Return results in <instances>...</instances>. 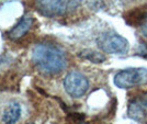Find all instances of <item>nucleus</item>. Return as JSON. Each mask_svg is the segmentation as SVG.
<instances>
[{"instance_id":"obj_1","label":"nucleus","mask_w":147,"mask_h":124,"mask_svg":"<svg viewBox=\"0 0 147 124\" xmlns=\"http://www.w3.org/2000/svg\"><path fill=\"white\" fill-rule=\"evenodd\" d=\"M32 61L42 73L47 75L59 74L67 66L65 53L55 45L47 43L34 46L32 51Z\"/></svg>"},{"instance_id":"obj_2","label":"nucleus","mask_w":147,"mask_h":124,"mask_svg":"<svg viewBox=\"0 0 147 124\" xmlns=\"http://www.w3.org/2000/svg\"><path fill=\"white\" fill-rule=\"evenodd\" d=\"M147 84V68H127L114 76V85L121 89L138 87Z\"/></svg>"},{"instance_id":"obj_3","label":"nucleus","mask_w":147,"mask_h":124,"mask_svg":"<svg viewBox=\"0 0 147 124\" xmlns=\"http://www.w3.org/2000/svg\"><path fill=\"white\" fill-rule=\"evenodd\" d=\"M80 0H36V8L46 17L66 14L79 5Z\"/></svg>"},{"instance_id":"obj_4","label":"nucleus","mask_w":147,"mask_h":124,"mask_svg":"<svg viewBox=\"0 0 147 124\" xmlns=\"http://www.w3.org/2000/svg\"><path fill=\"white\" fill-rule=\"evenodd\" d=\"M99 49L109 54H125L129 50V41L117 33L107 32L101 34L97 40Z\"/></svg>"},{"instance_id":"obj_5","label":"nucleus","mask_w":147,"mask_h":124,"mask_svg":"<svg viewBox=\"0 0 147 124\" xmlns=\"http://www.w3.org/2000/svg\"><path fill=\"white\" fill-rule=\"evenodd\" d=\"M64 88L70 97L80 98L87 92L89 82L82 74L78 71H71L64 79Z\"/></svg>"},{"instance_id":"obj_6","label":"nucleus","mask_w":147,"mask_h":124,"mask_svg":"<svg viewBox=\"0 0 147 124\" xmlns=\"http://www.w3.org/2000/svg\"><path fill=\"white\" fill-rule=\"evenodd\" d=\"M127 115L137 123L147 124V94L138 96L129 102Z\"/></svg>"},{"instance_id":"obj_7","label":"nucleus","mask_w":147,"mask_h":124,"mask_svg":"<svg viewBox=\"0 0 147 124\" xmlns=\"http://www.w3.org/2000/svg\"><path fill=\"white\" fill-rule=\"evenodd\" d=\"M33 22H34L33 17L31 14H25L24 17H22V19L9 31V33H8L9 38L12 41H18L21 37H23L24 34H26L29 30L32 28Z\"/></svg>"},{"instance_id":"obj_8","label":"nucleus","mask_w":147,"mask_h":124,"mask_svg":"<svg viewBox=\"0 0 147 124\" xmlns=\"http://www.w3.org/2000/svg\"><path fill=\"white\" fill-rule=\"evenodd\" d=\"M21 117V106L18 102H11L6 106L2 113V123L14 124Z\"/></svg>"},{"instance_id":"obj_9","label":"nucleus","mask_w":147,"mask_h":124,"mask_svg":"<svg viewBox=\"0 0 147 124\" xmlns=\"http://www.w3.org/2000/svg\"><path fill=\"white\" fill-rule=\"evenodd\" d=\"M147 12L142 10L140 8H136L134 10L127 12V14L125 16V21L126 23L132 26H141L142 23L144 22L145 20V17H146Z\"/></svg>"},{"instance_id":"obj_10","label":"nucleus","mask_w":147,"mask_h":124,"mask_svg":"<svg viewBox=\"0 0 147 124\" xmlns=\"http://www.w3.org/2000/svg\"><path fill=\"white\" fill-rule=\"evenodd\" d=\"M79 56L84 59H87L91 63H103L105 61V56L102 54V53H99V52H96V51L92 50H85L81 51L79 53Z\"/></svg>"},{"instance_id":"obj_11","label":"nucleus","mask_w":147,"mask_h":124,"mask_svg":"<svg viewBox=\"0 0 147 124\" xmlns=\"http://www.w3.org/2000/svg\"><path fill=\"white\" fill-rule=\"evenodd\" d=\"M141 29H142V32H143V34H144L145 36H147V14H146V17H145V20H144V22L142 23Z\"/></svg>"},{"instance_id":"obj_12","label":"nucleus","mask_w":147,"mask_h":124,"mask_svg":"<svg viewBox=\"0 0 147 124\" xmlns=\"http://www.w3.org/2000/svg\"><path fill=\"white\" fill-rule=\"evenodd\" d=\"M141 54L144 56V57L147 58V44H144V45H143V47H142V50H141Z\"/></svg>"}]
</instances>
